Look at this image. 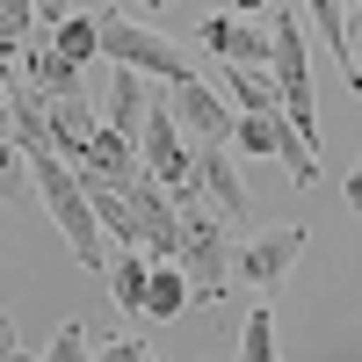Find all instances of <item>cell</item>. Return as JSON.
Instances as JSON below:
<instances>
[{
	"label": "cell",
	"mask_w": 362,
	"mask_h": 362,
	"mask_svg": "<svg viewBox=\"0 0 362 362\" xmlns=\"http://www.w3.org/2000/svg\"><path fill=\"white\" fill-rule=\"evenodd\" d=\"M29 189H37V203L51 210V225L66 232V247H73V261L80 268H102L109 276V261H116V247H109V232H102V218H95V203H87V189H80V174L51 153V145H29Z\"/></svg>",
	"instance_id": "cell-1"
},
{
	"label": "cell",
	"mask_w": 362,
	"mask_h": 362,
	"mask_svg": "<svg viewBox=\"0 0 362 362\" xmlns=\"http://www.w3.org/2000/svg\"><path fill=\"white\" fill-rule=\"evenodd\" d=\"M174 268L196 283L203 305H218V297L239 283V232L210 203H181V261Z\"/></svg>",
	"instance_id": "cell-2"
},
{
	"label": "cell",
	"mask_w": 362,
	"mask_h": 362,
	"mask_svg": "<svg viewBox=\"0 0 362 362\" xmlns=\"http://www.w3.org/2000/svg\"><path fill=\"white\" fill-rule=\"evenodd\" d=\"M95 29H102V58H116L124 73L167 80V87H189V80H196L189 51H181L174 37H160V29H145L131 8H95Z\"/></svg>",
	"instance_id": "cell-3"
},
{
	"label": "cell",
	"mask_w": 362,
	"mask_h": 362,
	"mask_svg": "<svg viewBox=\"0 0 362 362\" xmlns=\"http://www.w3.org/2000/svg\"><path fill=\"white\" fill-rule=\"evenodd\" d=\"M268 37H276V95H283V116H290V131L319 153V102H312V29L297 22V15H268Z\"/></svg>",
	"instance_id": "cell-4"
},
{
	"label": "cell",
	"mask_w": 362,
	"mask_h": 362,
	"mask_svg": "<svg viewBox=\"0 0 362 362\" xmlns=\"http://www.w3.org/2000/svg\"><path fill=\"white\" fill-rule=\"evenodd\" d=\"M80 189L87 196H131L138 189V181H153V174H145V153H138V138H124V131H95V145H87V153H80Z\"/></svg>",
	"instance_id": "cell-5"
},
{
	"label": "cell",
	"mask_w": 362,
	"mask_h": 362,
	"mask_svg": "<svg viewBox=\"0 0 362 362\" xmlns=\"http://www.w3.org/2000/svg\"><path fill=\"white\" fill-rule=\"evenodd\" d=\"M297 254H305V225H268V232H247L239 239V283H254L261 297H276L290 283Z\"/></svg>",
	"instance_id": "cell-6"
},
{
	"label": "cell",
	"mask_w": 362,
	"mask_h": 362,
	"mask_svg": "<svg viewBox=\"0 0 362 362\" xmlns=\"http://www.w3.org/2000/svg\"><path fill=\"white\" fill-rule=\"evenodd\" d=\"M196 189H203V203L218 210L232 232L254 225V196H247V181L232 167V145H196Z\"/></svg>",
	"instance_id": "cell-7"
},
{
	"label": "cell",
	"mask_w": 362,
	"mask_h": 362,
	"mask_svg": "<svg viewBox=\"0 0 362 362\" xmlns=\"http://www.w3.org/2000/svg\"><path fill=\"white\" fill-rule=\"evenodd\" d=\"M196 37H203L210 58H225V66H247V73H268V66H276V37H268V29H247L239 15H203Z\"/></svg>",
	"instance_id": "cell-8"
},
{
	"label": "cell",
	"mask_w": 362,
	"mask_h": 362,
	"mask_svg": "<svg viewBox=\"0 0 362 362\" xmlns=\"http://www.w3.org/2000/svg\"><path fill=\"white\" fill-rule=\"evenodd\" d=\"M131 210H138V232H145V261H181V203L160 181H138Z\"/></svg>",
	"instance_id": "cell-9"
},
{
	"label": "cell",
	"mask_w": 362,
	"mask_h": 362,
	"mask_svg": "<svg viewBox=\"0 0 362 362\" xmlns=\"http://www.w3.org/2000/svg\"><path fill=\"white\" fill-rule=\"evenodd\" d=\"M167 102H174V116H181V131L189 138H203V145H232V131H239V116L210 95L203 80H189V87H167Z\"/></svg>",
	"instance_id": "cell-10"
},
{
	"label": "cell",
	"mask_w": 362,
	"mask_h": 362,
	"mask_svg": "<svg viewBox=\"0 0 362 362\" xmlns=\"http://www.w3.org/2000/svg\"><path fill=\"white\" fill-rule=\"evenodd\" d=\"M44 116H51V153L66 167H80V153L102 131V109H87V95H66V102H44Z\"/></svg>",
	"instance_id": "cell-11"
},
{
	"label": "cell",
	"mask_w": 362,
	"mask_h": 362,
	"mask_svg": "<svg viewBox=\"0 0 362 362\" xmlns=\"http://www.w3.org/2000/svg\"><path fill=\"white\" fill-rule=\"evenodd\" d=\"M145 116H153V87H145V73H124V66H116L109 95H102V124L124 131V138H145Z\"/></svg>",
	"instance_id": "cell-12"
},
{
	"label": "cell",
	"mask_w": 362,
	"mask_h": 362,
	"mask_svg": "<svg viewBox=\"0 0 362 362\" xmlns=\"http://www.w3.org/2000/svg\"><path fill=\"white\" fill-rule=\"evenodd\" d=\"M29 87H37L44 102H66V95H87V66H73V58H58L51 44H29Z\"/></svg>",
	"instance_id": "cell-13"
},
{
	"label": "cell",
	"mask_w": 362,
	"mask_h": 362,
	"mask_svg": "<svg viewBox=\"0 0 362 362\" xmlns=\"http://www.w3.org/2000/svg\"><path fill=\"white\" fill-rule=\"evenodd\" d=\"M196 305V283L181 276L174 261H153V283H145V319H181Z\"/></svg>",
	"instance_id": "cell-14"
},
{
	"label": "cell",
	"mask_w": 362,
	"mask_h": 362,
	"mask_svg": "<svg viewBox=\"0 0 362 362\" xmlns=\"http://www.w3.org/2000/svg\"><path fill=\"white\" fill-rule=\"evenodd\" d=\"M145 283H153V261L145 254H116L109 261V290H116V312L124 319H145Z\"/></svg>",
	"instance_id": "cell-15"
},
{
	"label": "cell",
	"mask_w": 362,
	"mask_h": 362,
	"mask_svg": "<svg viewBox=\"0 0 362 362\" xmlns=\"http://www.w3.org/2000/svg\"><path fill=\"white\" fill-rule=\"evenodd\" d=\"M225 87H232L239 116H268V109H283V95H276V73H247V66H225Z\"/></svg>",
	"instance_id": "cell-16"
},
{
	"label": "cell",
	"mask_w": 362,
	"mask_h": 362,
	"mask_svg": "<svg viewBox=\"0 0 362 362\" xmlns=\"http://www.w3.org/2000/svg\"><path fill=\"white\" fill-rule=\"evenodd\" d=\"M51 51L58 58H73V66H87V58H102V29H95V8L87 15H66L51 29Z\"/></svg>",
	"instance_id": "cell-17"
},
{
	"label": "cell",
	"mask_w": 362,
	"mask_h": 362,
	"mask_svg": "<svg viewBox=\"0 0 362 362\" xmlns=\"http://www.w3.org/2000/svg\"><path fill=\"white\" fill-rule=\"evenodd\" d=\"M239 362H276V319H268V305H254L247 326H239Z\"/></svg>",
	"instance_id": "cell-18"
},
{
	"label": "cell",
	"mask_w": 362,
	"mask_h": 362,
	"mask_svg": "<svg viewBox=\"0 0 362 362\" xmlns=\"http://www.w3.org/2000/svg\"><path fill=\"white\" fill-rule=\"evenodd\" d=\"M29 29H37V0H0V44L29 51Z\"/></svg>",
	"instance_id": "cell-19"
},
{
	"label": "cell",
	"mask_w": 362,
	"mask_h": 362,
	"mask_svg": "<svg viewBox=\"0 0 362 362\" xmlns=\"http://www.w3.org/2000/svg\"><path fill=\"white\" fill-rule=\"evenodd\" d=\"M37 362H95V355H87V326H80V319H66V326L51 334V348H44Z\"/></svg>",
	"instance_id": "cell-20"
},
{
	"label": "cell",
	"mask_w": 362,
	"mask_h": 362,
	"mask_svg": "<svg viewBox=\"0 0 362 362\" xmlns=\"http://www.w3.org/2000/svg\"><path fill=\"white\" fill-rule=\"evenodd\" d=\"M95 362H160V355L145 348V341H131V334H116V341H102V348H95Z\"/></svg>",
	"instance_id": "cell-21"
},
{
	"label": "cell",
	"mask_w": 362,
	"mask_h": 362,
	"mask_svg": "<svg viewBox=\"0 0 362 362\" xmlns=\"http://www.w3.org/2000/svg\"><path fill=\"white\" fill-rule=\"evenodd\" d=\"M22 167H29V160H22V145L0 131V189H15V174H22Z\"/></svg>",
	"instance_id": "cell-22"
},
{
	"label": "cell",
	"mask_w": 362,
	"mask_h": 362,
	"mask_svg": "<svg viewBox=\"0 0 362 362\" xmlns=\"http://www.w3.org/2000/svg\"><path fill=\"white\" fill-rule=\"evenodd\" d=\"M348 51H355V66H362V0H348Z\"/></svg>",
	"instance_id": "cell-23"
},
{
	"label": "cell",
	"mask_w": 362,
	"mask_h": 362,
	"mask_svg": "<svg viewBox=\"0 0 362 362\" xmlns=\"http://www.w3.org/2000/svg\"><path fill=\"white\" fill-rule=\"evenodd\" d=\"M66 15H73L66 0H37V22H44V29H58V22H66Z\"/></svg>",
	"instance_id": "cell-24"
},
{
	"label": "cell",
	"mask_w": 362,
	"mask_h": 362,
	"mask_svg": "<svg viewBox=\"0 0 362 362\" xmlns=\"http://www.w3.org/2000/svg\"><path fill=\"white\" fill-rule=\"evenodd\" d=\"M232 15L247 22V15H276V0H232Z\"/></svg>",
	"instance_id": "cell-25"
},
{
	"label": "cell",
	"mask_w": 362,
	"mask_h": 362,
	"mask_svg": "<svg viewBox=\"0 0 362 362\" xmlns=\"http://www.w3.org/2000/svg\"><path fill=\"white\" fill-rule=\"evenodd\" d=\"M22 348H15V319H0V362H15Z\"/></svg>",
	"instance_id": "cell-26"
},
{
	"label": "cell",
	"mask_w": 362,
	"mask_h": 362,
	"mask_svg": "<svg viewBox=\"0 0 362 362\" xmlns=\"http://www.w3.org/2000/svg\"><path fill=\"white\" fill-rule=\"evenodd\" d=\"M348 203H355V218H362V160H355V174H348Z\"/></svg>",
	"instance_id": "cell-27"
},
{
	"label": "cell",
	"mask_w": 362,
	"mask_h": 362,
	"mask_svg": "<svg viewBox=\"0 0 362 362\" xmlns=\"http://www.w3.org/2000/svg\"><path fill=\"white\" fill-rule=\"evenodd\" d=\"M131 8H145V15H153V8H167V0H131Z\"/></svg>",
	"instance_id": "cell-28"
},
{
	"label": "cell",
	"mask_w": 362,
	"mask_h": 362,
	"mask_svg": "<svg viewBox=\"0 0 362 362\" xmlns=\"http://www.w3.org/2000/svg\"><path fill=\"white\" fill-rule=\"evenodd\" d=\"M0 131H8V109H0Z\"/></svg>",
	"instance_id": "cell-29"
},
{
	"label": "cell",
	"mask_w": 362,
	"mask_h": 362,
	"mask_svg": "<svg viewBox=\"0 0 362 362\" xmlns=\"http://www.w3.org/2000/svg\"><path fill=\"white\" fill-rule=\"evenodd\" d=\"M15 362H22V355H15Z\"/></svg>",
	"instance_id": "cell-30"
}]
</instances>
